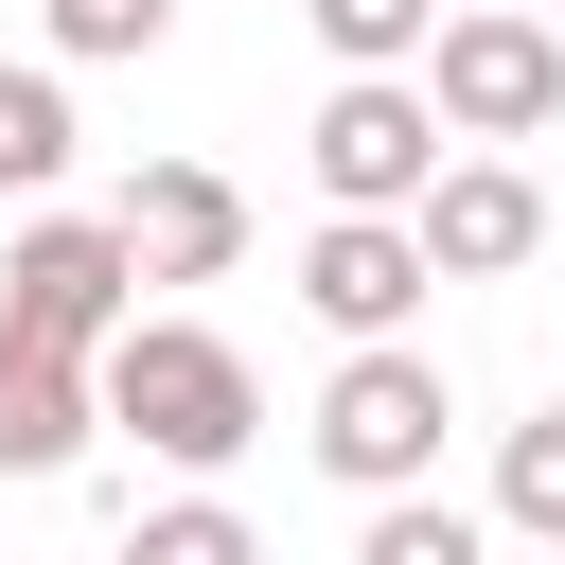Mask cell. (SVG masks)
<instances>
[{
  "mask_svg": "<svg viewBox=\"0 0 565 565\" xmlns=\"http://www.w3.org/2000/svg\"><path fill=\"white\" fill-rule=\"evenodd\" d=\"M106 424H124L159 477H194V494H212V477L265 441V371H247L212 318H141V335L106 353Z\"/></svg>",
  "mask_w": 565,
  "mask_h": 565,
  "instance_id": "6da1fadb",
  "label": "cell"
},
{
  "mask_svg": "<svg viewBox=\"0 0 565 565\" xmlns=\"http://www.w3.org/2000/svg\"><path fill=\"white\" fill-rule=\"evenodd\" d=\"M0 335H35V353H71V371H106V353L141 335V247H124L106 212H35V230L0 247Z\"/></svg>",
  "mask_w": 565,
  "mask_h": 565,
  "instance_id": "7a4b0ae2",
  "label": "cell"
},
{
  "mask_svg": "<svg viewBox=\"0 0 565 565\" xmlns=\"http://www.w3.org/2000/svg\"><path fill=\"white\" fill-rule=\"evenodd\" d=\"M441 424H459V388H441V353L406 335V353H335V388H318V424H300V441H318V477H335V494H371V512H388V494H424V477H441Z\"/></svg>",
  "mask_w": 565,
  "mask_h": 565,
  "instance_id": "3957f363",
  "label": "cell"
},
{
  "mask_svg": "<svg viewBox=\"0 0 565 565\" xmlns=\"http://www.w3.org/2000/svg\"><path fill=\"white\" fill-rule=\"evenodd\" d=\"M424 106H441V141L512 159V141H547V124H565V35H547L530 0H459V18H441V53H424Z\"/></svg>",
  "mask_w": 565,
  "mask_h": 565,
  "instance_id": "277c9868",
  "label": "cell"
},
{
  "mask_svg": "<svg viewBox=\"0 0 565 565\" xmlns=\"http://www.w3.org/2000/svg\"><path fill=\"white\" fill-rule=\"evenodd\" d=\"M300 159H318V212H388V230H406L459 141H441V106H424V71H406V88H318Z\"/></svg>",
  "mask_w": 565,
  "mask_h": 565,
  "instance_id": "5b68a950",
  "label": "cell"
},
{
  "mask_svg": "<svg viewBox=\"0 0 565 565\" xmlns=\"http://www.w3.org/2000/svg\"><path fill=\"white\" fill-rule=\"evenodd\" d=\"M424 230H388V212H318V247H300V300H318V335L335 353H406L424 335Z\"/></svg>",
  "mask_w": 565,
  "mask_h": 565,
  "instance_id": "8992f818",
  "label": "cell"
},
{
  "mask_svg": "<svg viewBox=\"0 0 565 565\" xmlns=\"http://www.w3.org/2000/svg\"><path fill=\"white\" fill-rule=\"evenodd\" d=\"M106 230L141 247V282H230V265H247V194H230L212 159H141Z\"/></svg>",
  "mask_w": 565,
  "mask_h": 565,
  "instance_id": "52a82bcc",
  "label": "cell"
},
{
  "mask_svg": "<svg viewBox=\"0 0 565 565\" xmlns=\"http://www.w3.org/2000/svg\"><path fill=\"white\" fill-rule=\"evenodd\" d=\"M406 230H424L441 282H512V265L547 247V177H530V159H441V194H424Z\"/></svg>",
  "mask_w": 565,
  "mask_h": 565,
  "instance_id": "ba28073f",
  "label": "cell"
},
{
  "mask_svg": "<svg viewBox=\"0 0 565 565\" xmlns=\"http://www.w3.org/2000/svg\"><path fill=\"white\" fill-rule=\"evenodd\" d=\"M88 441H106V371H71V353L0 335V477H71Z\"/></svg>",
  "mask_w": 565,
  "mask_h": 565,
  "instance_id": "9c48e42d",
  "label": "cell"
},
{
  "mask_svg": "<svg viewBox=\"0 0 565 565\" xmlns=\"http://www.w3.org/2000/svg\"><path fill=\"white\" fill-rule=\"evenodd\" d=\"M300 18H318L335 88H406V71L441 53V18H459V0H300Z\"/></svg>",
  "mask_w": 565,
  "mask_h": 565,
  "instance_id": "30bf717a",
  "label": "cell"
},
{
  "mask_svg": "<svg viewBox=\"0 0 565 565\" xmlns=\"http://www.w3.org/2000/svg\"><path fill=\"white\" fill-rule=\"evenodd\" d=\"M71 177V88H53V53H18L0 71V194H53Z\"/></svg>",
  "mask_w": 565,
  "mask_h": 565,
  "instance_id": "8fae6325",
  "label": "cell"
},
{
  "mask_svg": "<svg viewBox=\"0 0 565 565\" xmlns=\"http://www.w3.org/2000/svg\"><path fill=\"white\" fill-rule=\"evenodd\" d=\"M106 565H265V530H247L230 494H159V512H124Z\"/></svg>",
  "mask_w": 565,
  "mask_h": 565,
  "instance_id": "7c38bea8",
  "label": "cell"
},
{
  "mask_svg": "<svg viewBox=\"0 0 565 565\" xmlns=\"http://www.w3.org/2000/svg\"><path fill=\"white\" fill-rule=\"evenodd\" d=\"M494 530H530V547H565V406H530V424L494 441Z\"/></svg>",
  "mask_w": 565,
  "mask_h": 565,
  "instance_id": "4fadbf2b",
  "label": "cell"
},
{
  "mask_svg": "<svg viewBox=\"0 0 565 565\" xmlns=\"http://www.w3.org/2000/svg\"><path fill=\"white\" fill-rule=\"evenodd\" d=\"M35 35H53V71H124L177 35V0H35Z\"/></svg>",
  "mask_w": 565,
  "mask_h": 565,
  "instance_id": "5bb4252c",
  "label": "cell"
},
{
  "mask_svg": "<svg viewBox=\"0 0 565 565\" xmlns=\"http://www.w3.org/2000/svg\"><path fill=\"white\" fill-rule=\"evenodd\" d=\"M353 565H494V530H477L459 494H388V512L353 530Z\"/></svg>",
  "mask_w": 565,
  "mask_h": 565,
  "instance_id": "9a60e30c",
  "label": "cell"
}]
</instances>
